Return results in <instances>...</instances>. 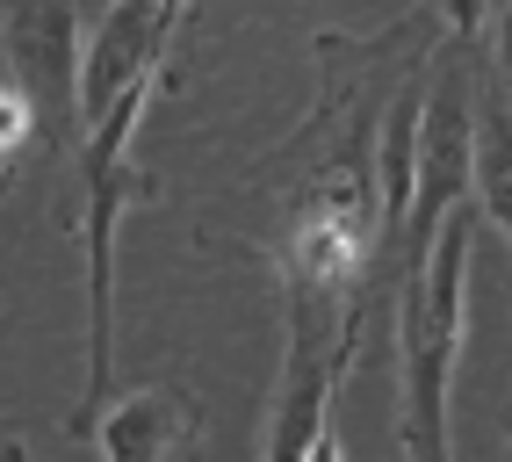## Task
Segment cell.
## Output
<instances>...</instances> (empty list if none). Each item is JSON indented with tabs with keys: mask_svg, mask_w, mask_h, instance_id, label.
Here are the masks:
<instances>
[{
	"mask_svg": "<svg viewBox=\"0 0 512 462\" xmlns=\"http://www.w3.org/2000/svg\"><path fill=\"white\" fill-rule=\"evenodd\" d=\"M311 462H347V448H339V434H332V426H325V434H318V448H311Z\"/></svg>",
	"mask_w": 512,
	"mask_h": 462,
	"instance_id": "obj_11",
	"label": "cell"
},
{
	"mask_svg": "<svg viewBox=\"0 0 512 462\" xmlns=\"http://www.w3.org/2000/svg\"><path fill=\"white\" fill-rule=\"evenodd\" d=\"M73 8H80V15H101V8H109V0H73Z\"/></svg>",
	"mask_w": 512,
	"mask_h": 462,
	"instance_id": "obj_13",
	"label": "cell"
},
{
	"mask_svg": "<svg viewBox=\"0 0 512 462\" xmlns=\"http://www.w3.org/2000/svg\"><path fill=\"white\" fill-rule=\"evenodd\" d=\"M181 22V0H109L94 15V37H87V58H80V116H109V102L166 65V37Z\"/></svg>",
	"mask_w": 512,
	"mask_h": 462,
	"instance_id": "obj_5",
	"label": "cell"
},
{
	"mask_svg": "<svg viewBox=\"0 0 512 462\" xmlns=\"http://www.w3.org/2000/svg\"><path fill=\"white\" fill-rule=\"evenodd\" d=\"M476 224H484V210L455 203L440 217L426 260L397 282V390H404L397 448H404V462H455V448H448V390H455L462 325H469Z\"/></svg>",
	"mask_w": 512,
	"mask_h": 462,
	"instance_id": "obj_1",
	"label": "cell"
},
{
	"mask_svg": "<svg viewBox=\"0 0 512 462\" xmlns=\"http://www.w3.org/2000/svg\"><path fill=\"white\" fill-rule=\"evenodd\" d=\"M469 167H476V87H469V65L440 51L419 109V181H412V217H404V246H397V282L426 260L440 217L469 203Z\"/></svg>",
	"mask_w": 512,
	"mask_h": 462,
	"instance_id": "obj_4",
	"label": "cell"
},
{
	"mask_svg": "<svg viewBox=\"0 0 512 462\" xmlns=\"http://www.w3.org/2000/svg\"><path fill=\"white\" fill-rule=\"evenodd\" d=\"M426 15H433L440 29H448V37H455L462 51H469V44L491 29V0H426Z\"/></svg>",
	"mask_w": 512,
	"mask_h": 462,
	"instance_id": "obj_9",
	"label": "cell"
},
{
	"mask_svg": "<svg viewBox=\"0 0 512 462\" xmlns=\"http://www.w3.org/2000/svg\"><path fill=\"white\" fill-rule=\"evenodd\" d=\"M469 188H476V210L512 239V94L498 80L476 87V167H469Z\"/></svg>",
	"mask_w": 512,
	"mask_h": 462,
	"instance_id": "obj_7",
	"label": "cell"
},
{
	"mask_svg": "<svg viewBox=\"0 0 512 462\" xmlns=\"http://www.w3.org/2000/svg\"><path fill=\"white\" fill-rule=\"evenodd\" d=\"M195 441H202V405L188 383H145L116 398L94 426L101 462H195Z\"/></svg>",
	"mask_w": 512,
	"mask_h": 462,
	"instance_id": "obj_6",
	"label": "cell"
},
{
	"mask_svg": "<svg viewBox=\"0 0 512 462\" xmlns=\"http://www.w3.org/2000/svg\"><path fill=\"white\" fill-rule=\"evenodd\" d=\"M0 462H29V448L22 441H0Z\"/></svg>",
	"mask_w": 512,
	"mask_h": 462,
	"instance_id": "obj_12",
	"label": "cell"
},
{
	"mask_svg": "<svg viewBox=\"0 0 512 462\" xmlns=\"http://www.w3.org/2000/svg\"><path fill=\"white\" fill-rule=\"evenodd\" d=\"M166 80V65L145 80H130L109 116H94L87 123V138H80V253H87V390H80V405L73 419H65V434L73 441H94V426L101 412H109V369H116V224L123 210L145 195L138 167H130V138H138V123L152 109V94Z\"/></svg>",
	"mask_w": 512,
	"mask_h": 462,
	"instance_id": "obj_2",
	"label": "cell"
},
{
	"mask_svg": "<svg viewBox=\"0 0 512 462\" xmlns=\"http://www.w3.org/2000/svg\"><path fill=\"white\" fill-rule=\"evenodd\" d=\"M80 8L73 0H0V51H8V80L29 94V116H37V145L65 152L87 138L80 116Z\"/></svg>",
	"mask_w": 512,
	"mask_h": 462,
	"instance_id": "obj_3",
	"label": "cell"
},
{
	"mask_svg": "<svg viewBox=\"0 0 512 462\" xmlns=\"http://www.w3.org/2000/svg\"><path fill=\"white\" fill-rule=\"evenodd\" d=\"M491 29H498V87L512 94V0H491Z\"/></svg>",
	"mask_w": 512,
	"mask_h": 462,
	"instance_id": "obj_10",
	"label": "cell"
},
{
	"mask_svg": "<svg viewBox=\"0 0 512 462\" xmlns=\"http://www.w3.org/2000/svg\"><path fill=\"white\" fill-rule=\"evenodd\" d=\"M37 116H29V94L15 80H0V195L22 181V167L37 159Z\"/></svg>",
	"mask_w": 512,
	"mask_h": 462,
	"instance_id": "obj_8",
	"label": "cell"
}]
</instances>
